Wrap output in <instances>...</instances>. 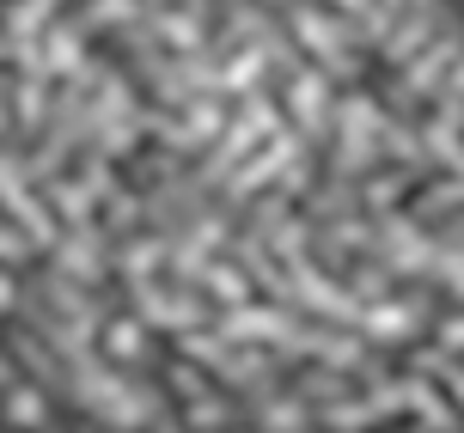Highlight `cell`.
Here are the masks:
<instances>
[{"mask_svg": "<svg viewBox=\"0 0 464 433\" xmlns=\"http://www.w3.org/2000/svg\"><path fill=\"white\" fill-rule=\"evenodd\" d=\"M421 43H428V13H410L403 24H392V37L379 43V55L385 62H410V55H421Z\"/></svg>", "mask_w": 464, "mask_h": 433, "instance_id": "9a60e30c", "label": "cell"}, {"mask_svg": "<svg viewBox=\"0 0 464 433\" xmlns=\"http://www.w3.org/2000/svg\"><path fill=\"white\" fill-rule=\"evenodd\" d=\"M55 6H62V0H13L0 31H6L13 43H37V37L49 31V13H55Z\"/></svg>", "mask_w": 464, "mask_h": 433, "instance_id": "5bb4252c", "label": "cell"}, {"mask_svg": "<svg viewBox=\"0 0 464 433\" xmlns=\"http://www.w3.org/2000/svg\"><path fill=\"white\" fill-rule=\"evenodd\" d=\"M98 196H116V178H111V159L92 153V165L80 171V178H49V202L62 207V220H92Z\"/></svg>", "mask_w": 464, "mask_h": 433, "instance_id": "7a4b0ae2", "label": "cell"}, {"mask_svg": "<svg viewBox=\"0 0 464 433\" xmlns=\"http://www.w3.org/2000/svg\"><path fill=\"white\" fill-rule=\"evenodd\" d=\"M171 390L189 403V397H202L208 385H202V372H196V366H171Z\"/></svg>", "mask_w": 464, "mask_h": 433, "instance_id": "603a6c76", "label": "cell"}, {"mask_svg": "<svg viewBox=\"0 0 464 433\" xmlns=\"http://www.w3.org/2000/svg\"><path fill=\"white\" fill-rule=\"evenodd\" d=\"M300 159V140L294 135H269V147H263V159H251L238 178H227V202H251L263 183H276V171H287V165Z\"/></svg>", "mask_w": 464, "mask_h": 433, "instance_id": "8992f818", "label": "cell"}, {"mask_svg": "<svg viewBox=\"0 0 464 433\" xmlns=\"http://www.w3.org/2000/svg\"><path fill=\"white\" fill-rule=\"evenodd\" d=\"M44 68L49 73H80L86 68V49H80V24H49L44 31Z\"/></svg>", "mask_w": 464, "mask_h": 433, "instance_id": "4fadbf2b", "label": "cell"}, {"mask_svg": "<svg viewBox=\"0 0 464 433\" xmlns=\"http://www.w3.org/2000/svg\"><path fill=\"white\" fill-rule=\"evenodd\" d=\"M165 256H171L165 238H135V245L122 251V269H129V281H153V269H160Z\"/></svg>", "mask_w": 464, "mask_h": 433, "instance_id": "e0dca14e", "label": "cell"}, {"mask_svg": "<svg viewBox=\"0 0 464 433\" xmlns=\"http://www.w3.org/2000/svg\"><path fill=\"white\" fill-rule=\"evenodd\" d=\"M104 354H111V361H140V354H147V330H140L135 318L104 323Z\"/></svg>", "mask_w": 464, "mask_h": 433, "instance_id": "2e32d148", "label": "cell"}, {"mask_svg": "<svg viewBox=\"0 0 464 433\" xmlns=\"http://www.w3.org/2000/svg\"><path fill=\"white\" fill-rule=\"evenodd\" d=\"M459 55H464V37H459V31H452V37H440L434 49H421L416 62H410V80H403V91H410V98H434V91H440V73L452 68Z\"/></svg>", "mask_w": 464, "mask_h": 433, "instance_id": "30bf717a", "label": "cell"}, {"mask_svg": "<svg viewBox=\"0 0 464 433\" xmlns=\"http://www.w3.org/2000/svg\"><path fill=\"white\" fill-rule=\"evenodd\" d=\"M196 287H202L214 305H245V299H251V274H245V263L232 256V263H208Z\"/></svg>", "mask_w": 464, "mask_h": 433, "instance_id": "8fae6325", "label": "cell"}, {"mask_svg": "<svg viewBox=\"0 0 464 433\" xmlns=\"http://www.w3.org/2000/svg\"><path fill=\"white\" fill-rule=\"evenodd\" d=\"M214 330H220V336H227V348H238V342H287V336H294V318H287V312H269V305H227V312H220V318H214Z\"/></svg>", "mask_w": 464, "mask_h": 433, "instance_id": "277c9868", "label": "cell"}, {"mask_svg": "<svg viewBox=\"0 0 464 433\" xmlns=\"http://www.w3.org/2000/svg\"><path fill=\"white\" fill-rule=\"evenodd\" d=\"M287 6V19H294V31H300V43L318 55V62H330L336 73H354V55H348V24L324 19L318 6H300V0H281Z\"/></svg>", "mask_w": 464, "mask_h": 433, "instance_id": "3957f363", "label": "cell"}, {"mask_svg": "<svg viewBox=\"0 0 464 433\" xmlns=\"http://www.w3.org/2000/svg\"><path fill=\"white\" fill-rule=\"evenodd\" d=\"M276 129H281V111L269 104V98H263V91H245V116H238V122H227V135H220V153L208 159L202 183H220L232 159H245V153H251L256 140H269Z\"/></svg>", "mask_w": 464, "mask_h": 433, "instance_id": "6da1fadb", "label": "cell"}, {"mask_svg": "<svg viewBox=\"0 0 464 433\" xmlns=\"http://www.w3.org/2000/svg\"><path fill=\"white\" fill-rule=\"evenodd\" d=\"M13 354H19V366H31L44 385H55V361H49V348H37L31 336H13Z\"/></svg>", "mask_w": 464, "mask_h": 433, "instance_id": "7402d4cb", "label": "cell"}, {"mask_svg": "<svg viewBox=\"0 0 464 433\" xmlns=\"http://www.w3.org/2000/svg\"><path fill=\"white\" fill-rule=\"evenodd\" d=\"M13 372H19V366H13V361H6V354H0V390L13 385Z\"/></svg>", "mask_w": 464, "mask_h": 433, "instance_id": "d4e9b609", "label": "cell"}, {"mask_svg": "<svg viewBox=\"0 0 464 433\" xmlns=\"http://www.w3.org/2000/svg\"><path fill=\"white\" fill-rule=\"evenodd\" d=\"M147 31L160 37L165 49H178V55H202V13H189V6H153V19H147Z\"/></svg>", "mask_w": 464, "mask_h": 433, "instance_id": "9c48e42d", "label": "cell"}, {"mask_svg": "<svg viewBox=\"0 0 464 433\" xmlns=\"http://www.w3.org/2000/svg\"><path fill=\"white\" fill-rule=\"evenodd\" d=\"M416 323H421L416 305H392V299H372L367 312H361V336H367V342H379V348H392V342H410V336H416Z\"/></svg>", "mask_w": 464, "mask_h": 433, "instance_id": "ba28073f", "label": "cell"}, {"mask_svg": "<svg viewBox=\"0 0 464 433\" xmlns=\"http://www.w3.org/2000/svg\"><path fill=\"white\" fill-rule=\"evenodd\" d=\"M55 263H62V274H73L80 287H98V281H104V226L73 220V232L55 238Z\"/></svg>", "mask_w": 464, "mask_h": 433, "instance_id": "5b68a950", "label": "cell"}, {"mask_svg": "<svg viewBox=\"0 0 464 433\" xmlns=\"http://www.w3.org/2000/svg\"><path fill=\"white\" fill-rule=\"evenodd\" d=\"M348 293L361 299V305H372V299L392 293V274H385V263H367V269H354V287Z\"/></svg>", "mask_w": 464, "mask_h": 433, "instance_id": "ffe728a7", "label": "cell"}, {"mask_svg": "<svg viewBox=\"0 0 464 433\" xmlns=\"http://www.w3.org/2000/svg\"><path fill=\"white\" fill-rule=\"evenodd\" d=\"M178 428H232V403H220V397H189L184 415H178Z\"/></svg>", "mask_w": 464, "mask_h": 433, "instance_id": "ac0fdd59", "label": "cell"}, {"mask_svg": "<svg viewBox=\"0 0 464 433\" xmlns=\"http://www.w3.org/2000/svg\"><path fill=\"white\" fill-rule=\"evenodd\" d=\"M287 116H294V129H305V135H324V122H330V80L324 73L300 68L287 80Z\"/></svg>", "mask_w": 464, "mask_h": 433, "instance_id": "52a82bcc", "label": "cell"}, {"mask_svg": "<svg viewBox=\"0 0 464 433\" xmlns=\"http://www.w3.org/2000/svg\"><path fill=\"white\" fill-rule=\"evenodd\" d=\"M6 312H19V274L0 269V318H6Z\"/></svg>", "mask_w": 464, "mask_h": 433, "instance_id": "cb8c5ba5", "label": "cell"}, {"mask_svg": "<svg viewBox=\"0 0 464 433\" xmlns=\"http://www.w3.org/2000/svg\"><path fill=\"white\" fill-rule=\"evenodd\" d=\"M263 62H269V49H245L238 62H227V68H220V91H256Z\"/></svg>", "mask_w": 464, "mask_h": 433, "instance_id": "d6986e66", "label": "cell"}, {"mask_svg": "<svg viewBox=\"0 0 464 433\" xmlns=\"http://www.w3.org/2000/svg\"><path fill=\"white\" fill-rule=\"evenodd\" d=\"M140 19V0H92L86 6V24H135Z\"/></svg>", "mask_w": 464, "mask_h": 433, "instance_id": "44dd1931", "label": "cell"}, {"mask_svg": "<svg viewBox=\"0 0 464 433\" xmlns=\"http://www.w3.org/2000/svg\"><path fill=\"white\" fill-rule=\"evenodd\" d=\"M0 421L6 428H49V397L37 385H6V403H0Z\"/></svg>", "mask_w": 464, "mask_h": 433, "instance_id": "7c38bea8", "label": "cell"}, {"mask_svg": "<svg viewBox=\"0 0 464 433\" xmlns=\"http://www.w3.org/2000/svg\"><path fill=\"white\" fill-rule=\"evenodd\" d=\"M6 55H13V37H6V31H0V62H6Z\"/></svg>", "mask_w": 464, "mask_h": 433, "instance_id": "484cf974", "label": "cell"}]
</instances>
